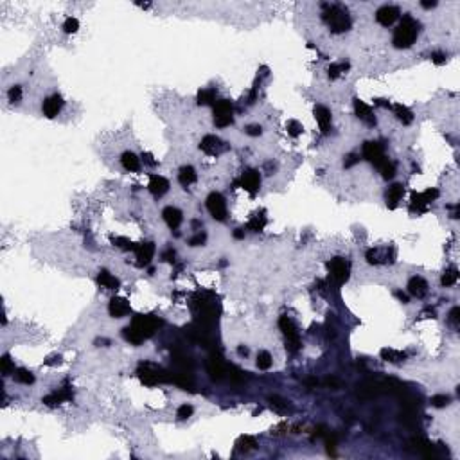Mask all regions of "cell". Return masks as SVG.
Listing matches in <instances>:
<instances>
[{
  "label": "cell",
  "mask_w": 460,
  "mask_h": 460,
  "mask_svg": "<svg viewBox=\"0 0 460 460\" xmlns=\"http://www.w3.org/2000/svg\"><path fill=\"white\" fill-rule=\"evenodd\" d=\"M160 326L162 320H158L155 315H137L130 326L122 329V336L130 344L140 345L144 340L151 338Z\"/></svg>",
  "instance_id": "cell-1"
},
{
  "label": "cell",
  "mask_w": 460,
  "mask_h": 460,
  "mask_svg": "<svg viewBox=\"0 0 460 460\" xmlns=\"http://www.w3.org/2000/svg\"><path fill=\"white\" fill-rule=\"evenodd\" d=\"M417 34H419V22L410 15H405L397 29L394 31V47L395 49H408L417 40Z\"/></svg>",
  "instance_id": "cell-2"
},
{
  "label": "cell",
  "mask_w": 460,
  "mask_h": 460,
  "mask_svg": "<svg viewBox=\"0 0 460 460\" xmlns=\"http://www.w3.org/2000/svg\"><path fill=\"white\" fill-rule=\"evenodd\" d=\"M322 18L329 25V29L336 34L349 31L350 25H352L349 11L342 6H329V4H326L324 11H322Z\"/></svg>",
  "instance_id": "cell-3"
},
{
  "label": "cell",
  "mask_w": 460,
  "mask_h": 460,
  "mask_svg": "<svg viewBox=\"0 0 460 460\" xmlns=\"http://www.w3.org/2000/svg\"><path fill=\"white\" fill-rule=\"evenodd\" d=\"M137 374H139L140 381L148 387H155L158 383H171V371H166V369H162L155 363H150V361L140 363Z\"/></svg>",
  "instance_id": "cell-4"
},
{
  "label": "cell",
  "mask_w": 460,
  "mask_h": 460,
  "mask_svg": "<svg viewBox=\"0 0 460 460\" xmlns=\"http://www.w3.org/2000/svg\"><path fill=\"white\" fill-rule=\"evenodd\" d=\"M279 329L283 331L284 338H286V349L295 354L300 350V336L299 331H297V326L293 324V320L289 316H281L279 318Z\"/></svg>",
  "instance_id": "cell-5"
},
{
  "label": "cell",
  "mask_w": 460,
  "mask_h": 460,
  "mask_svg": "<svg viewBox=\"0 0 460 460\" xmlns=\"http://www.w3.org/2000/svg\"><path fill=\"white\" fill-rule=\"evenodd\" d=\"M214 124L218 128H227L234 122V106L228 99H219L214 103Z\"/></svg>",
  "instance_id": "cell-6"
},
{
  "label": "cell",
  "mask_w": 460,
  "mask_h": 460,
  "mask_svg": "<svg viewBox=\"0 0 460 460\" xmlns=\"http://www.w3.org/2000/svg\"><path fill=\"white\" fill-rule=\"evenodd\" d=\"M207 211L211 212V216L216 221H225L227 219V201H225L221 193H211L207 196Z\"/></svg>",
  "instance_id": "cell-7"
},
{
  "label": "cell",
  "mask_w": 460,
  "mask_h": 460,
  "mask_svg": "<svg viewBox=\"0 0 460 460\" xmlns=\"http://www.w3.org/2000/svg\"><path fill=\"white\" fill-rule=\"evenodd\" d=\"M327 270L331 273V277L338 284H344L349 279L350 273V264L344 257H333L331 261H327Z\"/></svg>",
  "instance_id": "cell-8"
},
{
  "label": "cell",
  "mask_w": 460,
  "mask_h": 460,
  "mask_svg": "<svg viewBox=\"0 0 460 460\" xmlns=\"http://www.w3.org/2000/svg\"><path fill=\"white\" fill-rule=\"evenodd\" d=\"M361 155H363V158H365L367 162H371L372 166H376V167H379L383 162L388 160L387 156H385L383 146L379 144V142H372V140H369V142L363 144V148H361Z\"/></svg>",
  "instance_id": "cell-9"
},
{
  "label": "cell",
  "mask_w": 460,
  "mask_h": 460,
  "mask_svg": "<svg viewBox=\"0 0 460 460\" xmlns=\"http://www.w3.org/2000/svg\"><path fill=\"white\" fill-rule=\"evenodd\" d=\"M200 150L203 151V153H207V155L218 156V155H221V153H225V151L228 150V146L225 144L221 139H218L216 135H205V137L201 139Z\"/></svg>",
  "instance_id": "cell-10"
},
{
  "label": "cell",
  "mask_w": 460,
  "mask_h": 460,
  "mask_svg": "<svg viewBox=\"0 0 460 460\" xmlns=\"http://www.w3.org/2000/svg\"><path fill=\"white\" fill-rule=\"evenodd\" d=\"M236 185H241V187H243L244 191H248L250 194H255L257 191H259V185H261L259 171H255V169H246V171L241 175V178H239V182L236 183Z\"/></svg>",
  "instance_id": "cell-11"
},
{
  "label": "cell",
  "mask_w": 460,
  "mask_h": 460,
  "mask_svg": "<svg viewBox=\"0 0 460 460\" xmlns=\"http://www.w3.org/2000/svg\"><path fill=\"white\" fill-rule=\"evenodd\" d=\"M385 394L383 390V381H365L358 387V397L363 401L376 399L377 395Z\"/></svg>",
  "instance_id": "cell-12"
},
{
  "label": "cell",
  "mask_w": 460,
  "mask_h": 460,
  "mask_svg": "<svg viewBox=\"0 0 460 460\" xmlns=\"http://www.w3.org/2000/svg\"><path fill=\"white\" fill-rule=\"evenodd\" d=\"M207 372H209V376H211L212 381H221L223 377L227 376L228 369L221 361L219 356H211V358L207 360Z\"/></svg>",
  "instance_id": "cell-13"
},
{
  "label": "cell",
  "mask_w": 460,
  "mask_h": 460,
  "mask_svg": "<svg viewBox=\"0 0 460 460\" xmlns=\"http://www.w3.org/2000/svg\"><path fill=\"white\" fill-rule=\"evenodd\" d=\"M399 15H401V11H399V7H395V6H383V7H379L377 9V13H376V20H377V23L379 25H383V27H390L397 18H399Z\"/></svg>",
  "instance_id": "cell-14"
},
{
  "label": "cell",
  "mask_w": 460,
  "mask_h": 460,
  "mask_svg": "<svg viewBox=\"0 0 460 460\" xmlns=\"http://www.w3.org/2000/svg\"><path fill=\"white\" fill-rule=\"evenodd\" d=\"M410 444L416 448V451H419V453L424 457V459H430V460H438L440 459V455L437 453V449H435V446H432V444L428 442L424 437H414L410 440Z\"/></svg>",
  "instance_id": "cell-15"
},
{
  "label": "cell",
  "mask_w": 460,
  "mask_h": 460,
  "mask_svg": "<svg viewBox=\"0 0 460 460\" xmlns=\"http://www.w3.org/2000/svg\"><path fill=\"white\" fill-rule=\"evenodd\" d=\"M61 108H63V97H61L60 94L49 95V97L44 101V106H42L44 115L47 117V119H54L61 111Z\"/></svg>",
  "instance_id": "cell-16"
},
{
  "label": "cell",
  "mask_w": 460,
  "mask_h": 460,
  "mask_svg": "<svg viewBox=\"0 0 460 460\" xmlns=\"http://www.w3.org/2000/svg\"><path fill=\"white\" fill-rule=\"evenodd\" d=\"M130 311H131V306L122 297H113L110 300V304H108V313L113 318H122V316L130 315Z\"/></svg>",
  "instance_id": "cell-17"
},
{
  "label": "cell",
  "mask_w": 460,
  "mask_h": 460,
  "mask_svg": "<svg viewBox=\"0 0 460 460\" xmlns=\"http://www.w3.org/2000/svg\"><path fill=\"white\" fill-rule=\"evenodd\" d=\"M155 243H142V244H137V248H135V254H137V266L144 268L148 266L151 263V259H153V255H155Z\"/></svg>",
  "instance_id": "cell-18"
},
{
  "label": "cell",
  "mask_w": 460,
  "mask_h": 460,
  "mask_svg": "<svg viewBox=\"0 0 460 460\" xmlns=\"http://www.w3.org/2000/svg\"><path fill=\"white\" fill-rule=\"evenodd\" d=\"M72 397H74L72 390H70L68 387H65V388H60V390L49 394V395H45L44 399H42V403L47 405V406H56V405L65 403V401H70Z\"/></svg>",
  "instance_id": "cell-19"
},
{
  "label": "cell",
  "mask_w": 460,
  "mask_h": 460,
  "mask_svg": "<svg viewBox=\"0 0 460 460\" xmlns=\"http://www.w3.org/2000/svg\"><path fill=\"white\" fill-rule=\"evenodd\" d=\"M354 111L358 119L363 121L367 126H376V117H374V111L367 103H363L361 99H354Z\"/></svg>",
  "instance_id": "cell-20"
},
{
  "label": "cell",
  "mask_w": 460,
  "mask_h": 460,
  "mask_svg": "<svg viewBox=\"0 0 460 460\" xmlns=\"http://www.w3.org/2000/svg\"><path fill=\"white\" fill-rule=\"evenodd\" d=\"M162 218H164V221L167 223V227L171 228V230H176L183 221L182 211L176 209V207H171V205L166 207V209L162 211Z\"/></svg>",
  "instance_id": "cell-21"
},
{
  "label": "cell",
  "mask_w": 460,
  "mask_h": 460,
  "mask_svg": "<svg viewBox=\"0 0 460 460\" xmlns=\"http://www.w3.org/2000/svg\"><path fill=\"white\" fill-rule=\"evenodd\" d=\"M148 189H150V193L153 194V196L160 198V196H164V194L169 191V182H167L164 176H160V175H151Z\"/></svg>",
  "instance_id": "cell-22"
},
{
  "label": "cell",
  "mask_w": 460,
  "mask_h": 460,
  "mask_svg": "<svg viewBox=\"0 0 460 460\" xmlns=\"http://www.w3.org/2000/svg\"><path fill=\"white\" fill-rule=\"evenodd\" d=\"M403 194H405V187H403V183H394V185H390L387 191V207L388 209H395V207L399 205V201L403 200Z\"/></svg>",
  "instance_id": "cell-23"
},
{
  "label": "cell",
  "mask_w": 460,
  "mask_h": 460,
  "mask_svg": "<svg viewBox=\"0 0 460 460\" xmlns=\"http://www.w3.org/2000/svg\"><path fill=\"white\" fill-rule=\"evenodd\" d=\"M408 293H410L412 297H417V299L426 297L428 283L422 277H417V275L416 277H412L410 281H408Z\"/></svg>",
  "instance_id": "cell-24"
},
{
  "label": "cell",
  "mask_w": 460,
  "mask_h": 460,
  "mask_svg": "<svg viewBox=\"0 0 460 460\" xmlns=\"http://www.w3.org/2000/svg\"><path fill=\"white\" fill-rule=\"evenodd\" d=\"M315 119H316V122H318L320 130L326 133L327 130H329V126H331V111H329V108H326L324 105L315 106Z\"/></svg>",
  "instance_id": "cell-25"
},
{
  "label": "cell",
  "mask_w": 460,
  "mask_h": 460,
  "mask_svg": "<svg viewBox=\"0 0 460 460\" xmlns=\"http://www.w3.org/2000/svg\"><path fill=\"white\" fill-rule=\"evenodd\" d=\"M428 205L430 201L426 200L424 193H414L410 198V212H417V214H422V212L428 211Z\"/></svg>",
  "instance_id": "cell-26"
},
{
  "label": "cell",
  "mask_w": 460,
  "mask_h": 460,
  "mask_svg": "<svg viewBox=\"0 0 460 460\" xmlns=\"http://www.w3.org/2000/svg\"><path fill=\"white\" fill-rule=\"evenodd\" d=\"M121 164H122V167H124L126 171H131V173L140 171V158H139L137 155H135V153H131V151H126V153H122Z\"/></svg>",
  "instance_id": "cell-27"
},
{
  "label": "cell",
  "mask_w": 460,
  "mask_h": 460,
  "mask_svg": "<svg viewBox=\"0 0 460 460\" xmlns=\"http://www.w3.org/2000/svg\"><path fill=\"white\" fill-rule=\"evenodd\" d=\"M97 283H99L105 289H119V286H121V281H119L115 275H111L110 272H106V270H101L99 272V275H97Z\"/></svg>",
  "instance_id": "cell-28"
},
{
  "label": "cell",
  "mask_w": 460,
  "mask_h": 460,
  "mask_svg": "<svg viewBox=\"0 0 460 460\" xmlns=\"http://www.w3.org/2000/svg\"><path fill=\"white\" fill-rule=\"evenodd\" d=\"M171 360L180 371H187V372L193 371V360H191L185 352H182V350H175L171 354Z\"/></svg>",
  "instance_id": "cell-29"
},
{
  "label": "cell",
  "mask_w": 460,
  "mask_h": 460,
  "mask_svg": "<svg viewBox=\"0 0 460 460\" xmlns=\"http://www.w3.org/2000/svg\"><path fill=\"white\" fill-rule=\"evenodd\" d=\"M196 180H198V175H196L193 166H183L182 169H180V173H178V182L182 183L183 187L193 185Z\"/></svg>",
  "instance_id": "cell-30"
},
{
  "label": "cell",
  "mask_w": 460,
  "mask_h": 460,
  "mask_svg": "<svg viewBox=\"0 0 460 460\" xmlns=\"http://www.w3.org/2000/svg\"><path fill=\"white\" fill-rule=\"evenodd\" d=\"M257 442L252 435H241V437L236 440V451L239 453H248V451H254Z\"/></svg>",
  "instance_id": "cell-31"
},
{
  "label": "cell",
  "mask_w": 460,
  "mask_h": 460,
  "mask_svg": "<svg viewBox=\"0 0 460 460\" xmlns=\"http://www.w3.org/2000/svg\"><path fill=\"white\" fill-rule=\"evenodd\" d=\"M266 223H268V219H266V216H264V211H261L250 218L248 230H252V232H261V230H264Z\"/></svg>",
  "instance_id": "cell-32"
},
{
  "label": "cell",
  "mask_w": 460,
  "mask_h": 460,
  "mask_svg": "<svg viewBox=\"0 0 460 460\" xmlns=\"http://www.w3.org/2000/svg\"><path fill=\"white\" fill-rule=\"evenodd\" d=\"M390 108H392L395 117H397L403 124H412V122H414V113L410 111V108H406V106H403V105H392Z\"/></svg>",
  "instance_id": "cell-33"
},
{
  "label": "cell",
  "mask_w": 460,
  "mask_h": 460,
  "mask_svg": "<svg viewBox=\"0 0 460 460\" xmlns=\"http://www.w3.org/2000/svg\"><path fill=\"white\" fill-rule=\"evenodd\" d=\"M385 254H387V248H371L365 255L367 263L369 264H381V263H385V259H388Z\"/></svg>",
  "instance_id": "cell-34"
},
{
  "label": "cell",
  "mask_w": 460,
  "mask_h": 460,
  "mask_svg": "<svg viewBox=\"0 0 460 460\" xmlns=\"http://www.w3.org/2000/svg\"><path fill=\"white\" fill-rule=\"evenodd\" d=\"M381 358L385 361H390V363H401V361L406 360V354L405 352H401V350H395V349H383Z\"/></svg>",
  "instance_id": "cell-35"
},
{
  "label": "cell",
  "mask_w": 460,
  "mask_h": 460,
  "mask_svg": "<svg viewBox=\"0 0 460 460\" xmlns=\"http://www.w3.org/2000/svg\"><path fill=\"white\" fill-rule=\"evenodd\" d=\"M13 379L18 381V383H23V385H33L34 383L33 372L27 371V369H15V372H13Z\"/></svg>",
  "instance_id": "cell-36"
},
{
  "label": "cell",
  "mask_w": 460,
  "mask_h": 460,
  "mask_svg": "<svg viewBox=\"0 0 460 460\" xmlns=\"http://www.w3.org/2000/svg\"><path fill=\"white\" fill-rule=\"evenodd\" d=\"M216 101V90L214 88H205L198 92V105L207 106V105H214Z\"/></svg>",
  "instance_id": "cell-37"
},
{
  "label": "cell",
  "mask_w": 460,
  "mask_h": 460,
  "mask_svg": "<svg viewBox=\"0 0 460 460\" xmlns=\"http://www.w3.org/2000/svg\"><path fill=\"white\" fill-rule=\"evenodd\" d=\"M349 68H350L349 63H333V65L329 67V70H327V76H329V79H336V78H340L342 74L347 72Z\"/></svg>",
  "instance_id": "cell-38"
},
{
  "label": "cell",
  "mask_w": 460,
  "mask_h": 460,
  "mask_svg": "<svg viewBox=\"0 0 460 460\" xmlns=\"http://www.w3.org/2000/svg\"><path fill=\"white\" fill-rule=\"evenodd\" d=\"M272 363H273L272 354H270L268 350H261L259 354H257V361H255L257 369H261V371H268V369L272 367Z\"/></svg>",
  "instance_id": "cell-39"
},
{
  "label": "cell",
  "mask_w": 460,
  "mask_h": 460,
  "mask_svg": "<svg viewBox=\"0 0 460 460\" xmlns=\"http://www.w3.org/2000/svg\"><path fill=\"white\" fill-rule=\"evenodd\" d=\"M457 281H459V272H457V268H449L448 272H444L442 279H440V284H442L444 288H451L453 284H457Z\"/></svg>",
  "instance_id": "cell-40"
},
{
  "label": "cell",
  "mask_w": 460,
  "mask_h": 460,
  "mask_svg": "<svg viewBox=\"0 0 460 460\" xmlns=\"http://www.w3.org/2000/svg\"><path fill=\"white\" fill-rule=\"evenodd\" d=\"M377 169H379V173H381V176L385 178V180H392V178L395 176V164L390 162V160L383 162Z\"/></svg>",
  "instance_id": "cell-41"
},
{
  "label": "cell",
  "mask_w": 460,
  "mask_h": 460,
  "mask_svg": "<svg viewBox=\"0 0 460 460\" xmlns=\"http://www.w3.org/2000/svg\"><path fill=\"white\" fill-rule=\"evenodd\" d=\"M270 403H272L273 408L277 412H281V414L289 410V401L283 399V397H279V395H272V397H270Z\"/></svg>",
  "instance_id": "cell-42"
},
{
  "label": "cell",
  "mask_w": 460,
  "mask_h": 460,
  "mask_svg": "<svg viewBox=\"0 0 460 460\" xmlns=\"http://www.w3.org/2000/svg\"><path fill=\"white\" fill-rule=\"evenodd\" d=\"M0 369H2V374H4V376H9V374L15 372V363H13V360L7 354L2 356V360H0Z\"/></svg>",
  "instance_id": "cell-43"
},
{
  "label": "cell",
  "mask_w": 460,
  "mask_h": 460,
  "mask_svg": "<svg viewBox=\"0 0 460 460\" xmlns=\"http://www.w3.org/2000/svg\"><path fill=\"white\" fill-rule=\"evenodd\" d=\"M78 29H79V22H78V18H72V17H68L67 20H65V23H63V31L67 34H74V33H78Z\"/></svg>",
  "instance_id": "cell-44"
},
{
  "label": "cell",
  "mask_w": 460,
  "mask_h": 460,
  "mask_svg": "<svg viewBox=\"0 0 460 460\" xmlns=\"http://www.w3.org/2000/svg\"><path fill=\"white\" fill-rule=\"evenodd\" d=\"M286 130H288V133L291 135V137H299L302 131H304V128H302V124H300L299 121H288V124H286Z\"/></svg>",
  "instance_id": "cell-45"
},
{
  "label": "cell",
  "mask_w": 460,
  "mask_h": 460,
  "mask_svg": "<svg viewBox=\"0 0 460 460\" xmlns=\"http://www.w3.org/2000/svg\"><path fill=\"white\" fill-rule=\"evenodd\" d=\"M430 403H432V406H435V408H444V406H448L449 403H451V399H449V395L438 394V395H433Z\"/></svg>",
  "instance_id": "cell-46"
},
{
  "label": "cell",
  "mask_w": 460,
  "mask_h": 460,
  "mask_svg": "<svg viewBox=\"0 0 460 460\" xmlns=\"http://www.w3.org/2000/svg\"><path fill=\"white\" fill-rule=\"evenodd\" d=\"M111 241H113V244H117L121 250H135L137 248V244H133L128 238H113Z\"/></svg>",
  "instance_id": "cell-47"
},
{
  "label": "cell",
  "mask_w": 460,
  "mask_h": 460,
  "mask_svg": "<svg viewBox=\"0 0 460 460\" xmlns=\"http://www.w3.org/2000/svg\"><path fill=\"white\" fill-rule=\"evenodd\" d=\"M205 241H207V234L198 232L196 236H193V238L189 239V244H191V246H203Z\"/></svg>",
  "instance_id": "cell-48"
},
{
  "label": "cell",
  "mask_w": 460,
  "mask_h": 460,
  "mask_svg": "<svg viewBox=\"0 0 460 460\" xmlns=\"http://www.w3.org/2000/svg\"><path fill=\"white\" fill-rule=\"evenodd\" d=\"M178 419L180 421H185V419H189V417L193 416V406L191 405H182L180 408H178Z\"/></svg>",
  "instance_id": "cell-49"
},
{
  "label": "cell",
  "mask_w": 460,
  "mask_h": 460,
  "mask_svg": "<svg viewBox=\"0 0 460 460\" xmlns=\"http://www.w3.org/2000/svg\"><path fill=\"white\" fill-rule=\"evenodd\" d=\"M20 99H22V87H11V90H9V101L11 103H20Z\"/></svg>",
  "instance_id": "cell-50"
},
{
  "label": "cell",
  "mask_w": 460,
  "mask_h": 460,
  "mask_svg": "<svg viewBox=\"0 0 460 460\" xmlns=\"http://www.w3.org/2000/svg\"><path fill=\"white\" fill-rule=\"evenodd\" d=\"M244 133L250 135V137H259V135L263 133V128H261L259 124H250V126L244 128Z\"/></svg>",
  "instance_id": "cell-51"
},
{
  "label": "cell",
  "mask_w": 460,
  "mask_h": 460,
  "mask_svg": "<svg viewBox=\"0 0 460 460\" xmlns=\"http://www.w3.org/2000/svg\"><path fill=\"white\" fill-rule=\"evenodd\" d=\"M324 385L329 388H334V390H338V388L344 387V383L340 381L338 377H326V379H324Z\"/></svg>",
  "instance_id": "cell-52"
},
{
  "label": "cell",
  "mask_w": 460,
  "mask_h": 460,
  "mask_svg": "<svg viewBox=\"0 0 460 460\" xmlns=\"http://www.w3.org/2000/svg\"><path fill=\"white\" fill-rule=\"evenodd\" d=\"M430 58H432V61L435 65H444V63L448 61V54H446V52H433Z\"/></svg>",
  "instance_id": "cell-53"
},
{
  "label": "cell",
  "mask_w": 460,
  "mask_h": 460,
  "mask_svg": "<svg viewBox=\"0 0 460 460\" xmlns=\"http://www.w3.org/2000/svg\"><path fill=\"white\" fill-rule=\"evenodd\" d=\"M449 322H451V326H453V327H459L460 307H453V309H451V313H449Z\"/></svg>",
  "instance_id": "cell-54"
},
{
  "label": "cell",
  "mask_w": 460,
  "mask_h": 460,
  "mask_svg": "<svg viewBox=\"0 0 460 460\" xmlns=\"http://www.w3.org/2000/svg\"><path fill=\"white\" fill-rule=\"evenodd\" d=\"M360 162V156L356 155V153H350V155H347V158H345V162H344V166L349 169V167H352V166H356Z\"/></svg>",
  "instance_id": "cell-55"
},
{
  "label": "cell",
  "mask_w": 460,
  "mask_h": 460,
  "mask_svg": "<svg viewBox=\"0 0 460 460\" xmlns=\"http://www.w3.org/2000/svg\"><path fill=\"white\" fill-rule=\"evenodd\" d=\"M244 379V374L238 369H230V381L234 383H241Z\"/></svg>",
  "instance_id": "cell-56"
},
{
  "label": "cell",
  "mask_w": 460,
  "mask_h": 460,
  "mask_svg": "<svg viewBox=\"0 0 460 460\" xmlns=\"http://www.w3.org/2000/svg\"><path fill=\"white\" fill-rule=\"evenodd\" d=\"M162 257H164V261H167V263H175V259H176V252H175L173 248H169V250L164 252Z\"/></svg>",
  "instance_id": "cell-57"
},
{
  "label": "cell",
  "mask_w": 460,
  "mask_h": 460,
  "mask_svg": "<svg viewBox=\"0 0 460 460\" xmlns=\"http://www.w3.org/2000/svg\"><path fill=\"white\" fill-rule=\"evenodd\" d=\"M142 160H144V164H148V166H156V160L153 158V155L151 153H142Z\"/></svg>",
  "instance_id": "cell-58"
},
{
  "label": "cell",
  "mask_w": 460,
  "mask_h": 460,
  "mask_svg": "<svg viewBox=\"0 0 460 460\" xmlns=\"http://www.w3.org/2000/svg\"><path fill=\"white\" fill-rule=\"evenodd\" d=\"M326 433H327L326 426H318V428H315V433H313V437L311 438H313V440H315V438H320V437H324Z\"/></svg>",
  "instance_id": "cell-59"
},
{
  "label": "cell",
  "mask_w": 460,
  "mask_h": 460,
  "mask_svg": "<svg viewBox=\"0 0 460 460\" xmlns=\"http://www.w3.org/2000/svg\"><path fill=\"white\" fill-rule=\"evenodd\" d=\"M421 6L424 7V9H432V7L437 6V2H435V0H432V2H430V0H424V2H421Z\"/></svg>",
  "instance_id": "cell-60"
},
{
  "label": "cell",
  "mask_w": 460,
  "mask_h": 460,
  "mask_svg": "<svg viewBox=\"0 0 460 460\" xmlns=\"http://www.w3.org/2000/svg\"><path fill=\"white\" fill-rule=\"evenodd\" d=\"M304 383L307 387H316V385H318V379H316V377H307Z\"/></svg>",
  "instance_id": "cell-61"
},
{
  "label": "cell",
  "mask_w": 460,
  "mask_h": 460,
  "mask_svg": "<svg viewBox=\"0 0 460 460\" xmlns=\"http://www.w3.org/2000/svg\"><path fill=\"white\" fill-rule=\"evenodd\" d=\"M234 238H236V239H243L244 238V230H243V228H236V230H234Z\"/></svg>",
  "instance_id": "cell-62"
},
{
  "label": "cell",
  "mask_w": 460,
  "mask_h": 460,
  "mask_svg": "<svg viewBox=\"0 0 460 460\" xmlns=\"http://www.w3.org/2000/svg\"><path fill=\"white\" fill-rule=\"evenodd\" d=\"M395 297H397V299H399L403 304H406V302H408V297H406L403 291H395Z\"/></svg>",
  "instance_id": "cell-63"
},
{
  "label": "cell",
  "mask_w": 460,
  "mask_h": 460,
  "mask_svg": "<svg viewBox=\"0 0 460 460\" xmlns=\"http://www.w3.org/2000/svg\"><path fill=\"white\" fill-rule=\"evenodd\" d=\"M238 352H239V356H248V349H246V347H239Z\"/></svg>",
  "instance_id": "cell-64"
}]
</instances>
